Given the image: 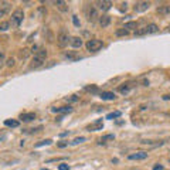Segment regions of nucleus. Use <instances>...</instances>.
Listing matches in <instances>:
<instances>
[{
	"label": "nucleus",
	"instance_id": "1",
	"mask_svg": "<svg viewBox=\"0 0 170 170\" xmlns=\"http://www.w3.org/2000/svg\"><path fill=\"white\" fill-rule=\"evenodd\" d=\"M45 58H47V50H40V51H37V53L34 54V58H33L31 64H30V68L34 69V68L41 67L42 64L45 63Z\"/></svg>",
	"mask_w": 170,
	"mask_h": 170
},
{
	"label": "nucleus",
	"instance_id": "2",
	"mask_svg": "<svg viewBox=\"0 0 170 170\" xmlns=\"http://www.w3.org/2000/svg\"><path fill=\"white\" fill-rule=\"evenodd\" d=\"M23 19H24V13H23V10H21V9H16V10L13 11L11 19H10L9 23H10V26L13 27V28H17V27L21 24Z\"/></svg>",
	"mask_w": 170,
	"mask_h": 170
},
{
	"label": "nucleus",
	"instance_id": "3",
	"mask_svg": "<svg viewBox=\"0 0 170 170\" xmlns=\"http://www.w3.org/2000/svg\"><path fill=\"white\" fill-rule=\"evenodd\" d=\"M85 47L88 51L91 53H96V51H99L102 47H104V42L101 40H98V38H92V40H88L86 44H85Z\"/></svg>",
	"mask_w": 170,
	"mask_h": 170
},
{
	"label": "nucleus",
	"instance_id": "4",
	"mask_svg": "<svg viewBox=\"0 0 170 170\" xmlns=\"http://www.w3.org/2000/svg\"><path fill=\"white\" fill-rule=\"evenodd\" d=\"M85 16H86V20L88 21L94 23V21L98 20L99 14H98L96 7H94V6H86V7H85Z\"/></svg>",
	"mask_w": 170,
	"mask_h": 170
},
{
	"label": "nucleus",
	"instance_id": "5",
	"mask_svg": "<svg viewBox=\"0 0 170 170\" xmlns=\"http://www.w3.org/2000/svg\"><path fill=\"white\" fill-rule=\"evenodd\" d=\"M69 40H71V37H69L65 31H61L58 34V37H57V42H58V45L61 48L67 47V45H68V42H69Z\"/></svg>",
	"mask_w": 170,
	"mask_h": 170
},
{
	"label": "nucleus",
	"instance_id": "6",
	"mask_svg": "<svg viewBox=\"0 0 170 170\" xmlns=\"http://www.w3.org/2000/svg\"><path fill=\"white\" fill-rule=\"evenodd\" d=\"M96 10H102V11H108L112 7V1L109 0H101V1H96Z\"/></svg>",
	"mask_w": 170,
	"mask_h": 170
},
{
	"label": "nucleus",
	"instance_id": "7",
	"mask_svg": "<svg viewBox=\"0 0 170 170\" xmlns=\"http://www.w3.org/2000/svg\"><path fill=\"white\" fill-rule=\"evenodd\" d=\"M150 7V3L149 1H138L135 7H133V10L136 11V13H142V11H146Z\"/></svg>",
	"mask_w": 170,
	"mask_h": 170
},
{
	"label": "nucleus",
	"instance_id": "8",
	"mask_svg": "<svg viewBox=\"0 0 170 170\" xmlns=\"http://www.w3.org/2000/svg\"><path fill=\"white\" fill-rule=\"evenodd\" d=\"M11 10V4L9 1H4L0 4V17H6Z\"/></svg>",
	"mask_w": 170,
	"mask_h": 170
},
{
	"label": "nucleus",
	"instance_id": "9",
	"mask_svg": "<svg viewBox=\"0 0 170 170\" xmlns=\"http://www.w3.org/2000/svg\"><path fill=\"white\" fill-rule=\"evenodd\" d=\"M148 157V153L146 152H136V153H130L128 156L129 160H145Z\"/></svg>",
	"mask_w": 170,
	"mask_h": 170
},
{
	"label": "nucleus",
	"instance_id": "10",
	"mask_svg": "<svg viewBox=\"0 0 170 170\" xmlns=\"http://www.w3.org/2000/svg\"><path fill=\"white\" fill-rule=\"evenodd\" d=\"M145 34H154V33L159 31V26L157 24H154V23H150L148 26H145Z\"/></svg>",
	"mask_w": 170,
	"mask_h": 170
},
{
	"label": "nucleus",
	"instance_id": "11",
	"mask_svg": "<svg viewBox=\"0 0 170 170\" xmlns=\"http://www.w3.org/2000/svg\"><path fill=\"white\" fill-rule=\"evenodd\" d=\"M99 96H101V99H104V101H115V99H116V95H115L113 92H109V91L101 92Z\"/></svg>",
	"mask_w": 170,
	"mask_h": 170
},
{
	"label": "nucleus",
	"instance_id": "12",
	"mask_svg": "<svg viewBox=\"0 0 170 170\" xmlns=\"http://www.w3.org/2000/svg\"><path fill=\"white\" fill-rule=\"evenodd\" d=\"M69 44H71V47H74V48H81L82 44H84V41H82L81 37H71Z\"/></svg>",
	"mask_w": 170,
	"mask_h": 170
},
{
	"label": "nucleus",
	"instance_id": "13",
	"mask_svg": "<svg viewBox=\"0 0 170 170\" xmlns=\"http://www.w3.org/2000/svg\"><path fill=\"white\" fill-rule=\"evenodd\" d=\"M102 128H104V122H102V119H98L96 122H94L92 125H89L86 129L91 132V130H101Z\"/></svg>",
	"mask_w": 170,
	"mask_h": 170
},
{
	"label": "nucleus",
	"instance_id": "14",
	"mask_svg": "<svg viewBox=\"0 0 170 170\" xmlns=\"http://www.w3.org/2000/svg\"><path fill=\"white\" fill-rule=\"evenodd\" d=\"M20 119L23 122H31L33 119H36V113L34 112H28V113H21Z\"/></svg>",
	"mask_w": 170,
	"mask_h": 170
},
{
	"label": "nucleus",
	"instance_id": "15",
	"mask_svg": "<svg viewBox=\"0 0 170 170\" xmlns=\"http://www.w3.org/2000/svg\"><path fill=\"white\" fill-rule=\"evenodd\" d=\"M53 112H55V113H69V112H72V108L71 106H60V108H53L51 109Z\"/></svg>",
	"mask_w": 170,
	"mask_h": 170
},
{
	"label": "nucleus",
	"instance_id": "16",
	"mask_svg": "<svg viewBox=\"0 0 170 170\" xmlns=\"http://www.w3.org/2000/svg\"><path fill=\"white\" fill-rule=\"evenodd\" d=\"M111 21H112V17L108 16V14H104V16L99 17V24H101L102 27H108L111 24Z\"/></svg>",
	"mask_w": 170,
	"mask_h": 170
},
{
	"label": "nucleus",
	"instance_id": "17",
	"mask_svg": "<svg viewBox=\"0 0 170 170\" xmlns=\"http://www.w3.org/2000/svg\"><path fill=\"white\" fill-rule=\"evenodd\" d=\"M133 86H135L133 82H126V84H123V85L119 86V92H121V94H128V92L132 89Z\"/></svg>",
	"mask_w": 170,
	"mask_h": 170
},
{
	"label": "nucleus",
	"instance_id": "18",
	"mask_svg": "<svg viewBox=\"0 0 170 170\" xmlns=\"http://www.w3.org/2000/svg\"><path fill=\"white\" fill-rule=\"evenodd\" d=\"M157 13L162 14V16H169L170 14V4H163L157 7Z\"/></svg>",
	"mask_w": 170,
	"mask_h": 170
},
{
	"label": "nucleus",
	"instance_id": "19",
	"mask_svg": "<svg viewBox=\"0 0 170 170\" xmlns=\"http://www.w3.org/2000/svg\"><path fill=\"white\" fill-rule=\"evenodd\" d=\"M64 57H65V58H68V60H71V61H77V60L81 58V55H78L77 51H67V53L64 54Z\"/></svg>",
	"mask_w": 170,
	"mask_h": 170
},
{
	"label": "nucleus",
	"instance_id": "20",
	"mask_svg": "<svg viewBox=\"0 0 170 170\" xmlns=\"http://www.w3.org/2000/svg\"><path fill=\"white\" fill-rule=\"evenodd\" d=\"M30 53H31V51H30L28 48H23V50L19 51V57H20L21 60H27L28 58V55H30Z\"/></svg>",
	"mask_w": 170,
	"mask_h": 170
},
{
	"label": "nucleus",
	"instance_id": "21",
	"mask_svg": "<svg viewBox=\"0 0 170 170\" xmlns=\"http://www.w3.org/2000/svg\"><path fill=\"white\" fill-rule=\"evenodd\" d=\"M4 125L6 126H10V128H17L20 125V122H19V121H14V119H6Z\"/></svg>",
	"mask_w": 170,
	"mask_h": 170
},
{
	"label": "nucleus",
	"instance_id": "22",
	"mask_svg": "<svg viewBox=\"0 0 170 170\" xmlns=\"http://www.w3.org/2000/svg\"><path fill=\"white\" fill-rule=\"evenodd\" d=\"M55 6H57V7H58L61 11H67V10H68V6H67V3H65V1H63V0L55 1Z\"/></svg>",
	"mask_w": 170,
	"mask_h": 170
},
{
	"label": "nucleus",
	"instance_id": "23",
	"mask_svg": "<svg viewBox=\"0 0 170 170\" xmlns=\"http://www.w3.org/2000/svg\"><path fill=\"white\" fill-rule=\"evenodd\" d=\"M9 28H10L9 21H0V31H7Z\"/></svg>",
	"mask_w": 170,
	"mask_h": 170
},
{
	"label": "nucleus",
	"instance_id": "24",
	"mask_svg": "<svg viewBox=\"0 0 170 170\" xmlns=\"http://www.w3.org/2000/svg\"><path fill=\"white\" fill-rule=\"evenodd\" d=\"M129 34V31L128 30H125V28H118L116 31H115V36H118V37H123V36H128Z\"/></svg>",
	"mask_w": 170,
	"mask_h": 170
},
{
	"label": "nucleus",
	"instance_id": "25",
	"mask_svg": "<svg viewBox=\"0 0 170 170\" xmlns=\"http://www.w3.org/2000/svg\"><path fill=\"white\" fill-rule=\"evenodd\" d=\"M123 28L128 30V31H130V30H133V28H136V21H129V23H126Z\"/></svg>",
	"mask_w": 170,
	"mask_h": 170
},
{
	"label": "nucleus",
	"instance_id": "26",
	"mask_svg": "<svg viewBox=\"0 0 170 170\" xmlns=\"http://www.w3.org/2000/svg\"><path fill=\"white\" fill-rule=\"evenodd\" d=\"M53 143V140L51 139H45V140H41V142H38L36 145V148H41V146H47V145H51Z\"/></svg>",
	"mask_w": 170,
	"mask_h": 170
},
{
	"label": "nucleus",
	"instance_id": "27",
	"mask_svg": "<svg viewBox=\"0 0 170 170\" xmlns=\"http://www.w3.org/2000/svg\"><path fill=\"white\" fill-rule=\"evenodd\" d=\"M121 115H122V113H121L119 111H116V112H111V113H108V115H106V119H113V118H119Z\"/></svg>",
	"mask_w": 170,
	"mask_h": 170
},
{
	"label": "nucleus",
	"instance_id": "28",
	"mask_svg": "<svg viewBox=\"0 0 170 170\" xmlns=\"http://www.w3.org/2000/svg\"><path fill=\"white\" fill-rule=\"evenodd\" d=\"M113 139H115V136H113V135H105L104 138H101L99 143H105L106 140H113Z\"/></svg>",
	"mask_w": 170,
	"mask_h": 170
},
{
	"label": "nucleus",
	"instance_id": "29",
	"mask_svg": "<svg viewBox=\"0 0 170 170\" xmlns=\"http://www.w3.org/2000/svg\"><path fill=\"white\" fill-rule=\"evenodd\" d=\"M85 91H88V92H98V86H95V85H91V86H85Z\"/></svg>",
	"mask_w": 170,
	"mask_h": 170
},
{
	"label": "nucleus",
	"instance_id": "30",
	"mask_svg": "<svg viewBox=\"0 0 170 170\" xmlns=\"http://www.w3.org/2000/svg\"><path fill=\"white\" fill-rule=\"evenodd\" d=\"M82 142H85V138L84 136H80V138H75L72 140V145H78V143H82Z\"/></svg>",
	"mask_w": 170,
	"mask_h": 170
},
{
	"label": "nucleus",
	"instance_id": "31",
	"mask_svg": "<svg viewBox=\"0 0 170 170\" xmlns=\"http://www.w3.org/2000/svg\"><path fill=\"white\" fill-rule=\"evenodd\" d=\"M65 99H67V102H77V101H78V96H77V95H71V96H67Z\"/></svg>",
	"mask_w": 170,
	"mask_h": 170
},
{
	"label": "nucleus",
	"instance_id": "32",
	"mask_svg": "<svg viewBox=\"0 0 170 170\" xmlns=\"http://www.w3.org/2000/svg\"><path fill=\"white\" fill-rule=\"evenodd\" d=\"M58 170H69V166L65 165V163H63V165L58 166Z\"/></svg>",
	"mask_w": 170,
	"mask_h": 170
},
{
	"label": "nucleus",
	"instance_id": "33",
	"mask_svg": "<svg viewBox=\"0 0 170 170\" xmlns=\"http://www.w3.org/2000/svg\"><path fill=\"white\" fill-rule=\"evenodd\" d=\"M6 65H7V67H13V65H14V60L9 58L7 61H6Z\"/></svg>",
	"mask_w": 170,
	"mask_h": 170
},
{
	"label": "nucleus",
	"instance_id": "34",
	"mask_svg": "<svg viewBox=\"0 0 170 170\" xmlns=\"http://www.w3.org/2000/svg\"><path fill=\"white\" fill-rule=\"evenodd\" d=\"M72 21H74V24L77 27L80 26V21H78V17H77V16H72Z\"/></svg>",
	"mask_w": 170,
	"mask_h": 170
},
{
	"label": "nucleus",
	"instance_id": "35",
	"mask_svg": "<svg viewBox=\"0 0 170 170\" xmlns=\"http://www.w3.org/2000/svg\"><path fill=\"white\" fill-rule=\"evenodd\" d=\"M3 63H4V54L0 53V67L3 65Z\"/></svg>",
	"mask_w": 170,
	"mask_h": 170
},
{
	"label": "nucleus",
	"instance_id": "36",
	"mask_svg": "<svg viewBox=\"0 0 170 170\" xmlns=\"http://www.w3.org/2000/svg\"><path fill=\"white\" fill-rule=\"evenodd\" d=\"M153 170H163V166H162V165H156L153 167Z\"/></svg>",
	"mask_w": 170,
	"mask_h": 170
},
{
	"label": "nucleus",
	"instance_id": "37",
	"mask_svg": "<svg viewBox=\"0 0 170 170\" xmlns=\"http://www.w3.org/2000/svg\"><path fill=\"white\" fill-rule=\"evenodd\" d=\"M37 50H38V47H37V45H34V47L31 48V53H34V54H36V53H37Z\"/></svg>",
	"mask_w": 170,
	"mask_h": 170
},
{
	"label": "nucleus",
	"instance_id": "38",
	"mask_svg": "<svg viewBox=\"0 0 170 170\" xmlns=\"http://www.w3.org/2000/svg\"><path fill=\"white\" fill-rule=\"evenodd\" d=\"M67 145H68V143H65V142H61V143H58V146H60V148H65Z\"/></svg>",
	"mask_w": 170,
	"mask_h": 170
},
{
	"label": "nucleus",
	"instance_id": "39",
	"mask_svg": "<svg viewBox=\"0 0 170 170\" xmlns=\"http://www.w3.org/2000/svg\"><path fill=\"white\" fill-rule=\"evenodd\" d=\"M163 99H165V101H169V99H170V95H163Z\"/></svg>",
	"mask_w": 170,
	"mask_h": 170
},
{
	"label": "nucleus",
	"instance_id": "40",
	"mask_svg": "<svg viewBox=\"0 0 170 170\" xmlns=\"http://www.w3.org/2000/svg\"><path fill=\"white\" fill-rule=\"evenodd\" d=\"M41 170H48V169H41Z\"/></svg>",
	"mask_w": 170,
	"mask_h": 170
}]
</instances>
